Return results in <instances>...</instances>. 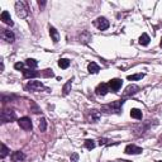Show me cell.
Returning a JSON list of instances; mask_svg holds the SVG:
<instances>
[{
  "mask_svg": "<svg viewBox=\"0 0 162 162\" xmlns=\"http://www.w3.org/2000/svg\"><path fill=\"white\" fill-rule=\"evenodd\" d=\"M124 100H117V101H113L110 104H105L101 106V112L105 113V114H110V113H115V114H120L122 112V105H123Z\"/></svg>",
  "mask_w": 162,
  "mask_h": 162,
  "instance_id": "cell-1",
  "label": "cell"
},
{
  "mask_svg": "<svg viewBox=\"0 0 162 162\" xmlns=\"http://www.w3.org/2000/svg\"><path fill=\"white\" fill-rule=\"evenodd\" d=\"M15 11L19 18H25L28 15V8H27L24 2H17L15 3Z\"/></svg>",
  "mask_w": 162,
  "mask_h": 162,
  "instance_id": "cell-2",
  "label": "cell"
},
{
  "mask_svg": "<svg viewBox=\"0 0 162 162\" xmlns=\"http://www.w3.org/2000/svg\"><path fill=\"white\" fill-rule=\"evenodd\" d=\"M2 122L3 123H9V122H13L17 119V114L14 110H10V109H6V110H3L2 112Z\"/></svg>",
  "mask_w": 162,
  "mask_h": 162,
  "instance_id": "cell-3",
  "label": "cell"
},
{
  "mask_svg": "<svg viewBox=\"0 0 162 162\" xmlns=\"http://www.w3.org/2000/svg\"><path fill=\"white\" fill-rule=\"evenodd\" d=\"M27 90H31V91H40V90H45V85L40 83V81H34V80H31L28 84L25 86Z\"/></svg>",
  "mask_w": 162,
  "mask_h": 162,
  "instance_id": "cell-4",
  "label": "cell"
},
{
  "mask_svg": "<svg viewBox=\"0 0 162 162\" xmlns=\"http://www.w3.org/2000/svg\"><path fill=\"white\" fill-rule=\"evenodd\" d=\"M18 124H19V127L22 128V129H24V130H31L32 129V122H31V119L28 118V117H23V118H20L19 120H18Z\"/></svg>",
  "mask_w": 162,
  "mask_h": 162,
  "instance_id": "cell-5",
  "label": "cell"
},
{
  "mask_svg": "<svg viewBox=\"0 0 162 162\" xmlns=\"http://www.w3.org/2000/svg\"><path fill=\"white\" fill-rule=\"evenodd\" d=\"M94 24H95L100 31H105V29L109 28V20H108L106 18H104V17H99L95 22H94Z\"/></svg>",
  "mask_w": 162,
  "mask_h": 162,
  "instance_id": "cell-6",
  "label": "cell"
},
{
  "mask_svg": "<svg viewBox=\"0 0 162 162\" xmlns=\"http://www.w3.org/2000/svg\"><path fill=\"white\" fill-rule=\"evenodd\" d=\"M2 38L5 40V42H8V43H13V42L15 40L14 33H13L11 31H9V29H4V31L2 32Z\"/></svg>",
  "mask_w": 162,
  "mask_h": 162,
  "instance_id": "cell-7",
  "label": "cell"
},
{
  "mask_svg": "<svg viewBox=\"0 0 162 162\" xmlns=\"http://www.w3.org/2000/svg\"><path fill=\"white\" fill-rule=\"evenodd\" d=\"M124 152L127 155H138V153H142V148L138 147V146H136V144H128L126 147Z\"/></svg>",
  "mask_w": 162,
  "mask_h": 162,
  "instance_id": "cell-8",
  "label": "cell"
},
{
  "mask_svg": "<svg viewBox=\"0 0 162 162\" xmlns=\"http://www.w3.org/2000/svg\"><path fill=\"white\" fill-rule=\"evenodd\" d=\"M122 84H123V81H122L120 79H113L108 83V86H109V89L112 91H118L122 87Z\"/></svg>",
  "mask_w": 162,
  "mask_h": 162,
  "instance_id": "cell-9",
  "label": "cell"
},
{
  "mask_svg": "<svg viewBox=\"0 0 162 162\" xmlns=\"http://www.w3.org/2000/svg\"><path fill=\"white\" fill-rule=\"evenodd\" d=\"M109 90H110V89H109V86H108V84L101 83V84H99L98 87L95 89V92H96V95H101V96H104V95H106Z\"/></svg>",
  "mask_w": 162,
  "mask_h": 162,
  "instance_id": "cell-10",
  "label": "cell"
},
{
  "mask_svg": "<svg viewBox=\"0 0 162 162\" xmlns=\"http://www.w3.org/2000/svg\"><path fill=\"white\" fill-rule=\"evenodd\" d=\"M137 91H138V86H137V85H129V86L126 87L123 95H124V96H130V95H134V94H136Z\"/></svg>",
  "mask_w": 162,
  "mask_h": 162,
  "instance_id": "cell-11",
  "label": "cell"
},
{
  "mask_svg": "<svg viewBox=\"0 0 162 162\" xmlns=\"http://www.w3.org/2000/svg\"><path fill=\"white\" fill-rule=\"evenodd\" d=\"M10 158H11L13 162H19V161H23L25 158V155L23 152H20V151H15V152L11 153Z\"/></svg>",
  "mask_w": 162,
  "mask_h": 162,
  "instance_id": "cell-12",
  "label": "cell"
},
{
  "mask_svg": "<svg viewBox=\"0 0 162 162\" xmlns=\"http://www.w3.org/2000/svg\"><path fill=\"white\" fill-rule=\"evenodd\" d=\"M0 19H2L5 24H8V25H13L14 23H13V20H11V18H10V14L6 11V10H4L3 13H2V15H0Z\"/></svg>",
  "mask_w": 162,
  "mask_h": 162,
  "instance_id": "cell-13",
  "label": "cell"
},
{
  "mask_svg": "<svg viewBox=\"0 0 162 162\" xmlns=\"http://www.w3.org/2000/svg\"><path fill=\"white\" fill-rule=\"evenodd\" d=\"M49 34H51V37H52L53 43H57L58 40H60V34H58V32L56 31L55 27H49Z\"/></svg>",
  "mask_w": 162,
  "mask_h": 162,
  "instance_id": "cell-14",
  "label": "cell"
},
{
  "mask_svg": "<svg viewBox=\"0 0 162 162\" xmlns=\"http://www.w3.org/2000/svg\"><path fill=\"white\" fill-rule=\"evenodd\" d=\"M87 70H89L90 74H96V72H99L100 67H99V65L95 63V62H90L89 66H87Z\"/></svg>",
  "mask_w": 162,
  "mask_h": 162,
  "instance_id": "cell-15",
  "label": "cell"
},
{
  "mask_svg": "<svg viewBox=\"0 0 162 162\" xmlns=\"http://www.w3.org/2000/svg\"><path fill=\"white\" fill-rule=\"evenodd\" d=\"M150 36H148L147 33H143L141 37H139V45H142V46H148L150 45Z\"/></svg>",
  "mask_w": 162,
  "mask_h": 162,
  "instance_id": "cell-16",
  "label": "cell"
},
{
  "mask_svg": "<svg viewBox=\"0 0 162 162\" xmlns=\"http://www.w3.org/2000/svg\"><path fill=\"white\" fill-rule=\"evenodd\" d=\"M23 75L24 77H37V76H42L40 75V72H36L33 70H23Z\"/></svg>",
  "mask_w": 162,
  "mask_h": 162,
  "instance_id": "cell-17",
  "label": "cell"
},
{
  "mask_svg": "<svg viewBox=\"0 0 162 162\" xmlns=\"http://www.w3.org/2000/svg\"><path fill=\"white\" fill-rule=\"evenodd\" d=\"M130 117L132 118H134V119H142V112L139 110V109H132L130 110Z\"/></svg>",
  "mask_w": 162,
  "mask_h": 162,
  "instance_id": "cell-18",
  "label": "cell"
},
{
  "mask_svg": "<svg viewBox=\"0 0 162 162\" xmlns=\"http://www.w3.org/2000/svg\"><path fill=\"white\" fill-rule=\"evenodd\" d=\"M25 65L28 66L31 70H33V69H36V67L38 66V62L36 60H33V58H28V60H25Z\"/></svg>",
  "mask_w": 162,
  "mask_h": 162,
  "instance_id": "cell-19",
  "label": "cell"
},
{
  "mask_svg": "<svg viewBox=\"0 0 162 162\" xmlns=\"http://www.w3.org/2000/svg\"><path fill=\"white\" fill-rule=\"evenodd\" d=\"M58 66L61 67V69H67V67L70 66V60H67V58H61L58 61Z\"/></svg>",
  "mask_w": 162,
  "mask_h": 162,
  "instance_id": "cell-20",
  "label": "cell"
},
{
  "mask_svg": "<svg viewBox=\"0 0 162 162\" xmlns=\"http://www.w3.org/2000/svg\"><path fill=\"white\" fill-rule=\"evenodd\" d=\"M71 85H72V80H70V81H67L66 83V85L63 86V95H67L69 94V91H70V87H71Z\"/></svg>",
  "mask_w": 162,
  "mask_h": 162,
  "instance_id": "cell-21",
  "label": "cell"
},
{
  "mask_svg": "<svg viewBox=\"0 0 162 162\" xmlns=\"http://www.w3.org/2000/svg\"><path fill=\"white\" fill-rule=\"evenodd\" d=\"M46 129H47V122H46L45 118H42V119H40V122H39V130L45 132Z\"/></svg>",
  "mask_w": 162,
  "mask_h": 162,
  "instance_id": "cell-22",
  "label": "cell"
},
{
  "mask_svg": "<svg viewBox=\"0 0 162 162\" xmlns=\"http://www.w3.org/2000/svg\"><path fill=\"white\" fill-rule=\"evenodd\" d=\"M8 155H9V150H8V147L3 143V144H2V155H0V157H2V158H5Z\"/></svg>",
  "mask_w": 162,
  "mask_h": 162,
  "instance_id": "cell-23",
  "label": "cell"
},
{
  "mask_svg": "<svg viewBox=\"0 0 162 162\" xmlns=\"http://www.w3.org/2000/svg\"><path fill=\"white\" fill-rule=\"evenodd\" d=\"M81 39H83V42H84V43H87L89 40L91 39L90 33H89V32H84L83 34H81Z\"/></svg>",
  "mask_w": 162,
  "mask_h": 162,
  "instance_id": "cell-24",
  "label": "cell"
},
{
  "mask_svg": "<svg viewBox=\"0 0 162 162\" xmlns=\"http://www.w3.org/2000/svg\"><path fill=\"white\" fill-rule=\"evenodd\" d=\"M85 147L87 148V150H94V148H95V143H94L92 139H86L85 141Z\"/></svg>",
  "mask_w": 162,
  "mask_h": 162,
  "instance_id": "cell-25",
  "label": "cell"
},
{
  "mask_svg": "<svg viewBox=\"0 0 162 162\" xmlns=\"http://www.w3.org/2000/svg\"><path fill=\"white\" fill-rule=\"evenodd\" d=\"M143 76H144L143 74H136V75H129V76H128V80H130V81H136V80H141V79H142Z\"/></svg>",
  "mask_w": 162,
  "mask_h": 162,
  "instance_id": "cell-26",
  "label": "cell"
},
{
  "mask_svg": "<svg viewBox=\"0 0 162 162\" xmlns=\"http://www.w3.org/2000/svg\"><path fill=\"white\" fill-rule=\"evenodd\" d=\"M40 75L45 76V77H52V76H55V74L52 72V70H45V71L40 72Z\"/></svg>",
  "mask_w": 162,
  "mask_h": 162,
  "instance_id": "cell-27",
  "label": "cell"
},
{
  "mask_svg": "<svg viewBox=\"0 0 162 162\" xmlns=\"http://www.w3.org/2000/svg\"><path fill=\"white\" fill-rule=\"evenodd\" d=\"M91 115H92V118H91L92 122H98L99 118H100V115H99V113H98L96 110H92V112H91Z\"/></svg>",
  "mask_w": 162,
  "mask_h": 162,
  "instance_id": "cell-28",
  "label": "cell"
},
{
  "mask_svg": "<svg viewBox=\"0 0 162 162\" xmlns=\"http://www.w3.org/2000/svg\"><path fill=\"white\" fill-rule=\"evenodd\" d=\"M23 66H24V65H23V63H20V62H18V63H15V65H14V67H15L17 70H22V69H23Z\"/></svg>",
  "mask_w": 162,
  "mask_h": 162,
  "instance_id": "cell-29",
  "label": "cell"
},
{
  "mask_svg": "<svg viewBox=\"0 0 162 162\" xmlns=\"http://www.w3.org/2000/svg\"><path fill=\"white\" fill-rule=\"evenodd\" d=\"M77 160H79V155H77V153H74L72 157H71V161H72V162H76Z\"/></svg>",
  "mask_w": 162,
  "mask_h": 162,
  "instance_id": "cell-30",
  "label": "cell"
},
{
  "mask_svg": "<svg viewBox=\"0 0 162 162\" xmlns=\"http://www.w3.org/2000/svg\"><path fill=\"white\" fill-rule=\"evenodd\" d=\"M108 142H109L108 139H100V141H99V144H100V146H101V144H109Z\"/></svg>",
  "mask_w": 162,
  "mask_h": 162,
  "instance_id": "cell-31",
  "label": "cell"
},
{
  "mask_svg": "<svg viewBox=\"0 0 162 162\" xmlns=\"http://www.w3.org/2000/svg\"><path fill=\"white\" fill-rule=\"evenodd\" d=\"M38 5H39V6H42V8H43V6L46 5V2H39V3H38Z\"/></svg>",
  "mask_w": 162,
  "mask_h": 162,
  "instance_id": "cell-32",
  "label": "cell"
},
{
  "mask_svg": "<svg viewBox=\"0 0 162 162\" xmlns=\"http://www.w3.org/2000/svg\"><path fill=\"white\" fill-rule=\"evenodd\" d=\"M161 47H162V38H161Z\"/></svg>",
  "mask_w": 162,
  "mask_h": 162,
  "instance_id": "cell-33",
  "label": "cell"
},
{
  "mask_svg": "<svg viewBox=\"0 0 162 162\" xmlns=\"http://www.w3.org/2000/svg\"><path fill=\"white\" fill-rule=\"evenodd\" d=\"M157 162H162V161H157Z\"/></svg>",
  "mask_w": 162,
  "mask_h": 162,
  "instance_id": "cell-34",
  "label": "cell"
}]
</instances>
